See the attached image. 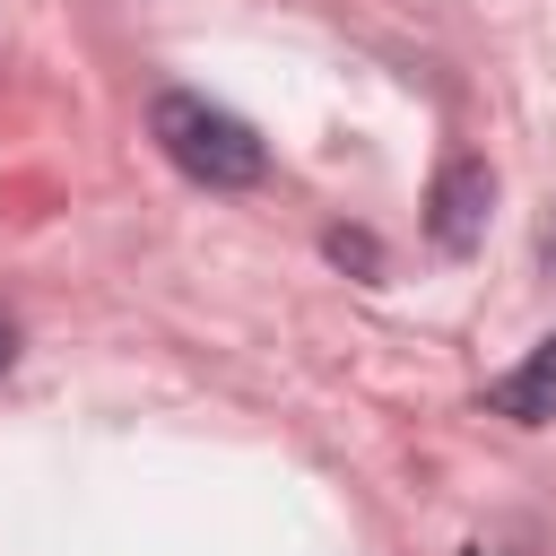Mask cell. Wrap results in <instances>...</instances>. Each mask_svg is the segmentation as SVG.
<instances>
[{"instance_id": "obj_2", "label": "cell", "mask_w": 556, "mask_h": 556, "mask_svg": "<svg viewBox=\"0 0 556 556\" xmlns=\"http://www.w3.org/2000/svg\"><path fill=\"white\" fill-rule=\"evenodd\" d=\"M486 217H495V174H486L478 156H452V165L434 174V191H426V235L460 261V252L486 243Z\"/></svg>"}, {"instance_id": "obj_1", "label": "cell", "mask_w": 556, "mask_h": 556, "mask_svg": "<svg viewBox=\"0 0 556 556\" xmlns=\"http://www.w3.org/2000/svg\"><path fill=\"white\" fill-rule=\"evenodd\" d=\"M148 139H156L191 182H208V191H243V182H261V174H269L261 130H252L243 113L208 104V96H182V87L148 104Z\"/></svg>"}, {"instance_id": "obj_5", "label": "cell", "mask_w": 556, "mask_h": 556, "mask_svg": "<svg viewBox=\"0 0 556 556\" xmlns=\"http://www.w3.org/2000/svg\"><path fill=\"white\" fill-rule=\"evenodd\" d=\"M469 556H486V547H469Z\"/></svg>"}, {"instance_id": "obj_3", "label": "cell", "mask_w": 556, "mask_h": 556, "mask_svg": "<svg viewBox=\"0 0 556 556\" xmlns=\"http://www.w3.org/2000/svg\"><path fill=\"white\" fill-rule=\"evenodd\" d=\"M486 400H495L513 426H547V417H556V330H547V339H539V356H530V365H513Z\"/></svg>"}, {"instance_id": "obj_4", "label": "cell", "mask_w": 556, "mask_h": 556, "mask_svg": "<svg viewBox=\"0 0 556 556\" xmlns=\"http://www.w3.org/2000/svg\"><path fill=\"white\" fill-rule=\"evenodd\" d=\"M9 356H17V339H9V321H0V374H9Z\"/></svg>"}]
</instances>
